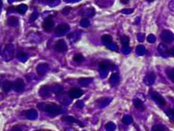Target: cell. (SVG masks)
I'll use <instances>...</instances> for the list:
<instances>
[{
	"label": "cell",
	"instance_id": "6da1fadb",
	"mask_svg": "<svg viewBox=\"0 0 174 131\" xmlns=\"http://www.w3.org/2000/svg\"><path fill=\"white\" fill-rule=\"evenodd\" d=\"M42 104V108L41 110H43L45 111L47 114H50V115H59L62 113V107L60 106L57 105L55 104H52V103H49V104Z\"/></svg>",
	"mask_w": 174,
	"mask_h": 131
},
{
	"label": "cell",
	"instance_id": "7a4b0ae2",
	"mask_svg": "<svg viewBox=\"0 0 174 131\" xmlns=\"http://www.w3.org/2000/svg\"><path fill=\"white\" fill-rule=\"evenodd\" d=\"M150 94H151V97H153V100L157 101L159 104H160L161 106L167 105V102H166L165 98H164L161 94H159L158 92H157L155 91H150Z\"/></svg>",
	"mask_w": 174,
	"mask_h": 131
},
{
	"label": "cell",
	"instance_id": "3957f363",
	"mask_svg": "<svg viewBox=\"0 0 174 131\" xmlns=\"http://www.w3.org/2000/svg\"><path fill=\"white\" fill-rule=\"evenodd\" d=\"M54 49H55L56 51H59V52H65V51H68L67 43H66V41H64V39H59V40L56 42Z\"/></svg>",
	"mask_w": 174,
	"mask_h": 131
},
{
	"label": "cell",
	"instance_id": "277c9868",
	"mask_svg": "<svg viewBox=\"0 0 174 131\" xmlns=\"http://www.w3.org/2000/svg\"><path fill=\"white\" fill-rule=\"evenodd\" d=\"M54 26V21L52 18L48 17L42 23V28L46 31H50Z\"/></svg>",
	"mask_w": 174,
	"mask_h": 131
},
{
	"label": "cell",
	"instance_id": "5b68a950",
	"mask_svg": "<svg viewBox=\"0 0 174 131\" xmlns=\"http://www.w3.org/2000/svg\"><path fill=\"white\" fill-rule=\"evenodd\" d=\"M13 88L16 92H21L25 89V82L21 78H18L13 83Z\"/></svg>",
	"mask_w": 174,
	"mask_h": 131
},
{
	"label": "cell",
	"instance_id": "8992f818",
	"mask_svg": "<svg viewBox=\"0 0 174 131\" xmlns=\"http://www.w3.org/2000/svg\"><path fill=\"white\" fill-rule=\"evenodd\" d=\"M70 27L67 23H61L58 25V26L55 29V32L59 35H64L69 30Z\"/></svg>",
	"mask_w": 174,
	"mask_h": 131
},
{
	"label": "cell",
	"instance_id": "52a82bcc",
	"mask_svg": "<svg viewBox=\"0 0 174 131\" xmlns=\"http://www.w3.org/2000/svg\"><path fill=\"white\" fill-rule=\"evenodd\" d=\"M62 120L65 121V122L68 123V124H74V123H75V124H77L78 125H79L80 127H84V124H82V121L74 118V117H72V116H64V117H62Z\"/></svg>",
	"mask_w": 174,
	"mask_h": 131
},
{
	"label": "cell",
	"instance_id": "ba28073f",
	"mask_svg": "<svg viewBox=\"0 0 174 131\" xmlns=\"http://www.w3.org/2000/svg\"><path fill=\"white\" fill-rule=\"evenodd\" d=\"M69 95L73 99L79 98V97H81L83 95V92L81 89L74 87V88H72L69 91Z\"/></svg>",
	"mask_w": 174,
	"mask_h": 131
},
{
	"label": "cell",
	"instance_id": "9c48e42d",
	"mask_svg": "<svg viewBox=\"0 0 174 131\" xmlns=\"http://www.w3.org/2000/svg\"><path fill=\"white\" fill-rule=\"evenodd\" d=\"M7 23L11 27H16V26H19V19L17 17H16V16H11V17H9L8 19Z\"/></svg>",
	"mask_w": 174,
	"mask_h": 131
},
{
	"label": "cell",
	"instance_id": "30bf717a",
	"mask_svg": "<svg viewBox=\"0 0 174 131\" xmlns=\"http://www.w3.org/2000/svg\"><path fill=\"white\" fill-rule=\"evenodd\" d=\"M13 87V83L11 82V81H5L2 84V91H4L5 93H9V91H11V89Z\"/></svg>",
	"mask_w": 174,
	"mask_h": 131
},
{
	"label": "cell",
	"instance_id": "8fae6325",
	"mask_svg": "<svg viewBox=\"0 0 174 131\" xmlns=\"http://www.w3.org/2000/svg\"><path fill=\"white\" fill-rule=\"evenodd\" d=\"M134 106L135 107V108H137V110L143 111L145 110V107H144L143 103L141 101L139 100V99H136L134 101Z\"/></svg>",
	"mask_w": 174,
	"mask_h": 131
},
{
	"label": "cell",
	"instance_id": "7c38bea8",
	"mask_svg": "<svg viewBox=\"0 0 174 131\" xmlns=\"http://www.w3.org/2000/svg\"><path fill=\"white\" fill-rule=\"evenodd\" d=\"M84 56L82 55L81 53H78V54H75L73 57V61L74 62L77 63V64H82V63L84 61Z\"/></svg>",
	"mask_w": 174,
	"mask_h": 131
},
{
	"label": "cell",
	"instance_id": "4fadbf2b",
	"mask_svg": "<svg viewBox=\"0 0 174 131\" xmlns=\"http://www.w3.org/2000/svg\"><path fill=\"white\" fill-rule=\"evenodd\" d=\"M39 94H40L41 97H45V96L49 95V87H48V86H46V85L41 87L40 90H39Z\"/></svg>",
	"mask_w": 174,
	"mask_h": 131
},
{
	"label": "cell",
	"instance_id": "5bb4252c",
	"mask_svg": "<svg viewBox=\"0 0 174 131\" xmlns=\"http://www.w3.org/2000/svg\"><path fill=\"white\" fill-rule=\"evenodd\" d=\"M166 73H167V75L168 76L169 79L172 81V82H174L173 80V68L169 67L166 69Z\"/></svg>",
	"mask_w": 174,
	"mask_h": 131
},
{
	"label": "cell",
	"instance_id": "9a60e30c",
	"mask_svg": "<svg viewBox=\"0 0 174 131\" xmlns=\"http://www.w3.org/2000/svg\"><path fill=\"white\" fill-rule=\"evenodd\" d=\"M110 68V63L108 61H101L99 64V68L101 71H106Z\"/></svg>",
	"mask_w": 174,
	"mask_h": 131
},
{
	"label": "cell",
	"instance_id": "2e32d148",
	"mask_svg": "<svg viewBox=\"0 0 174 131\" xmlns=\"http://www.w3.org/2000/svg\"><path fill=\"white\" fill-rule=\"evenodd\" d=\"M27 6L26 5H24V4H21L20 6H17L16 9V10L18 12H19L20 14H24L25 12H26V10H27Z\"/></svg>",
	"mask_w": 174,
	"mask_h": 131
},
{
	"label": "cell",
	"instance_id": "e0dca14e",
	"mask_svg": "<svg viewBox=\"0 0 174 131\" xmlns=\"http://www.w3.org/2000/svg\"><path fill=\"white\" fill-rule=\"evenodd\" d=\"M38 16H39V13H38L36 11H34L32 12V14L31 15L30 18H29V21H30V22L34 21L35 19H37Z\"/></svg>",
	"mask_w": 174,
	"mask_h": 131
},
{
	"label": "cell",
	"instance_id": "ac0fdd59",
	"mask_svg": "<svg viewBox=\"0 0 174 131\" xmlns=\"http://www.w3.org/2000/svg\"><path fill=\"white\" fill-rule=\"evenodd\" d=\"M72 9V7H69V6H67V7L64 8V9H62V13L63 15H68L69 12H70Z\"/></svg>",
	"mask_w": 174,
	"mask_h": 131
},
{
	"label": "cell",
	"instance_id": "d6986e66",
	"mask_svg": "<svg viewBox=\"0 0 174 131\" xmlns=\"http://www.w3.org/2000/svg\"><path fill=\"white\" fill-rule=\"evenodd\" d=\"M27 55H28L27 53L21 51V52H19V54H18V58H23V57H26Z\"/></svg>",
	"mask_w": 174,
	"mask_h": 131
},
{
	"label": "cell",
	"instance_id": "ffe728a7",
	"mask_svg": "<svg viewBox=\"0 0 174 131\" xmlns=\"http://www.w3.org/2000/svg\"><path fill=\"white\" fill-rule=\"evenodd\" d=\"M167 54L169 56H171V57H173V47L172 49H170L167 50Z\"/></svg>",
	"mask_w": 174,
	"mask_h": 131
},
{
	"label": "cell",
	"instance_id": "44dd1931",
	"mask_svg": "<svg viewBox=\"0 0 174 131\" xmlns=\"http://www.w3.org/2000/svg\"><path fill=\"white\" fill-rule=\"evenodd\" d=\"M11 131H21V129L18 127H13Z\"/></svg>",
	"mask_w": 174,
	"mask_h": 131
},
{
	"label": "cell",
	"instance_id": "7402d4cb",
	"mask_svg": "<svg viewBox=\"0 0 174 131\" xmlns=\"http://www.w3.org/2000/svg\"><path fill=\"white\" fill-rule=\"evenodd\" d=\"M120 2L123 3V4H127V3H129V1L127 0V1H120Z\"/></svg>",
	"mask_w": 174,
	"mask_h": 131
},
{
	"label": "cell",
	"instance_id": "603a6c76",
	"mask_svg": "<svg viewBox=\"0 0 174 131\" xmlns=\"http://www.w3.org/2000/svg\"><path fill=\"white\" fill-rule=\"evenodd\" d=\"M2 2L1 0H0V9H1V8H2Z\"/></svg>",
	"mask_w": 174,
	"mask_h": 131
},
{
	"label": "cell",
	"instance_id": "cb8c5ba5",
	"mask_svg": "<svg viewBox=\"0 0 174 131\" xmlns=\"http://www.w3.org/2000/svg\"><path fill=\"white\" fill-rule=\"evenodd\" d=\"M35 131H39V130H35Z\"/></svg>",
	"mask_w": 174,
	"mask_h": 131
}]
</instances>
